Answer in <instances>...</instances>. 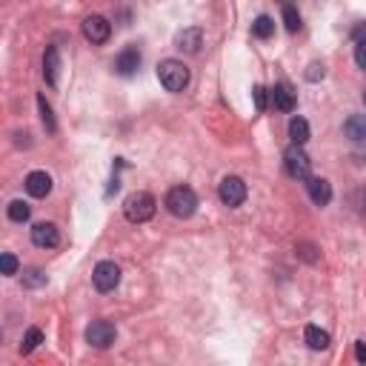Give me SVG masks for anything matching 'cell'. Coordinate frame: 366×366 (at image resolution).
Segmentation results:
<instances>
[{"label": "cell", "mask_w": 366, "mask_h": 366, "mask_svg": "<svg viewBox=\"0 0 366 366\" xmlns=\"http://www.w3.org/2000/svg\"><path fill=\"white\" fill-rule=\"evenodd\" d=\"M155 209H158V201L149 192H132L123 201V215L132 223H146L149 218H155Z\"/></svg>", "instance_id": "cell-1"}, {"label": "cell", "mask_w": 366, "mask_h": 366, "mask_svg": "<svg viewBox=\"0 0 366 366\" xmlns=\"http://www.w3.org/2000/svg\"><path fill=\"white\" fill-rule=\"evenodd\" d=\"M166 209H169V215H175V218H192V215H195V209H198V195H195V189H189V186H175V189H169V195H166Z\"/></svg>", "instance_id": "cell-2"}, {"label": "cell", "mask_w": 366, "mask_h": 366, "mask_svg": "<svg viewBox=\"0 0 366 366\" xmlns=\"http://www.w3.org/2000/svg\"><path fill=\"white\" fill-rule=\"evenodd\" d=\"M158 78H161V86L166 92H183L186 83H189V69L181 63V61H163L158 66Z\"/></svg>", "instance_id": "cell-3"}, {"label": "cell", "mask_w": 366, "mask_h": 366, "mask_svg": "<svg viewBox=\"0 0 366 366\" xmlns=\"http://www.w3.org/2000/svg\"><path fill=\"white\" fill-rule=\"evenodd\" d=\"M283 169H286L289 178H295V181H309L312 161H309V155H306L301 146H289V149L283 152Z\"/></svg>", "instance_id": "cell-4"}, {"label": "cell", "mask_w": 366, "mask_h": 366, "mask_svg": "<svg viewBox=\"0 0 366 366\" xmlns=\"http://www.w3.org/2000/svg\"><path fill=\"white\" fill-rule=\"evenodd\" d=\"M92 283L98 292H112V289H118L121 283V266L114 261H101L98 266H94L92 272Z\"/></svg>", "instance_id": "cell-5"}, {"label": "cell", "mask_w": 366, "mask_h": 366, "mask_svg": "<svg viewBox=\"0 0 366 366\" xmlns=\"http://www.w3.org/2000/svg\"><path fill=\"white\" fill-rule=\"evenodd\" d=\"M218 195H221V203L229 206V209H235L246 201V183L238 178V175H226L218 186Z\"/></svg>", "instance_id": "cell-6"}, {"label": "cell", "mask_w": 366, "mask_h": 366, "mask_svg": "<svg viewBox=\"0 0 366 366\" xmlns=\"http://www.w3.org/2000/svg\"><path fill=\"white\" fill-rule=\"evenodd\" d=\"M114 338H118V329H114V323H109V321H92L86 329V340L94 349H109Z\"/></svg>", "instance_id": "cell-7"}, {"label": "cell", "mask_w": 366, "mask_h": 366, "mask_svg": "<svg viewBox=\"0 0 366 366\" xmlns=\"http://www.w3.org/2000/svg\"><path fill=\"white\" fill-rule=\"evenodd\" d=\"M83 34H86V41H92V43H106L109 34H112V23L101 14H89L83 21Z\"/></svg>", "instance_id": "cell-8"}, {"label": "cell", "mask_w": 366, "mask_h": 366, "mask_svg": "<svg viewBox=\"0 0 366 366\" xmlns=\"http://www.w3.org/2000/svg\"><path fill=\"white\" fill-rule=\"evenodd\" d=\"M32 243L37 249H54L61 243V235H57V226L54 223H34L32 226Z\"/></svg>", "instance_id": "cell-9"}, {"label": "cell", "mask_w": 366, "mask_h": 366, "mask_svg": "<svg viewBox=\"0 0 366 366\" xmlns=\"http://www.w3.org/2000/svg\"><path fill=\"white\" fill-rule=\"evenodd\" d=\"M141 69V52L138 46H126L118 57H114V72L123 74V78H129V74H134Z\"/></svg>", "instance_id": "cell-10"}, {"label": "cell", "mask_w": 366, "mask_h": 366, "mask_svg": "<svg viewBox=\"0 0 366 366\" xmlns=\"http://www.w3.org/2000/svg\"><path fill=\"white\" fill-rule=\"evenodd\" d=\"M175 46H178L181 52H186V54H198L201 46H203V32H201L198 26H189V29L178 32Z\"/></svg>", "instance_id": "cell-11"}, {"label": "cell", "mask_w": 366, "mask_h": 366, "mask_svg": "<svg viewBox=\"0 0 366 366\" xmlns=\"http://www.w3.org/2000/svg\"><path fill=\"white\" fill-rule=\"evenodd\" d=\"M269 94H272V106L281 109V112H292L295 103H298V94L289 83H275V89Z\"/></svg>", "instance_id": "cell-12"}, {"label": "cell", "mask_w": 366, "mask_h": 366, "mask_svg": "<svg viewBox=\"0 0 366 366\" xmlns=\"http://www.w3.org/2000/svg\"><path fill=\"white\" fill-rule=\"evenodd\" d=\"M306 192H309V198L315 206H326L332 201V183L323 181V178H309L306 181Z\"/></svg>", "instance_id": "cell-13"}, {"label": "cell", "mask_w": 366, "mask_h": 366, "mask_svg": "<svg viewBox=\"0 0 366 366\" xmlns=\"http://www.w3.org/2000/svg\"><path fill=\"white\" fill-rule=\"evenodd\" d=\"M26 192L32 198H46L52 192V178L46 175V172H32V175L26 178Z\"/></svg>", "instance_id": "cell-14"}, {"label": "cell", "mask_w": 366, "mask_h": 366, "mask_svg": "<svg viewBox=\"0 0 366 366\" xmlns=\"http://www.w3.org/2000/svg\"><path fill=\"white\" fill-rule=\"evenodd\" d=\"M57 69H61V54H57V46H49L43 57V78L49 86H57Z\"/></svg>", "instance_id": "cell-15"}, {"label": "cell", "mask_w": 366, "mask_h": 366, "mask_svg": "<svg viewBox=\"0 0 366 366\" xmlns=\"http://www.w3.org/2000/svg\"><path fill=\"white\" fill-rule=\"evenodd\" d=\"M303 338H306V343H309V349H315V352L329 349V332H323L321 326H306Z\"/></svg>", "instance_id": "cell-16"}, {"label": "cell", "mask_w": 366, "mask_h": 366, "mask_svg": "<svg viewBox=\"0 0 366 366\" xmlns=\"http://www.w3.org/2000/svg\"><path fill=\"white\" fill-rule=\"evenodd\" d=\"M289 138H292V146H303L309 141V123L303 118H292L289 121Z\"/></svg>", "instance_id": "cell-17"}, {"label": "cell", "mask_w": 366, "mask_h": 366, "mask_svg": "<svg viewBox=\"0 0 366 366\" xmlns=\"http://www.w3.org/2000/svg\"><path fill=\"white\" fill-rule=\"evenodd\" d=\"M343 132H346V138L363 141L366 138V114H352V118L343 123Z\"/></svg>", "instance_id": "cell-18"}, {"label": "cell", "mask_w": 366, "mask_h": 366, "mask_svg": "<svg viewBox=\"0 0 366 366\" xmlns=\"http://www.w3.org/2000/svg\"><path fill=\"white\" fill-rule=\"evenodd\" d=\"M252 34L261 37V41H269V37L275 34V21L269 14H258L255 23H252Z\"/></svg>", "instance_id": "cell-19"}, {"label": "cell", "mask_w": 366, "mask_h": 366, "mask_svg": "<svg viewBox=\"0 0 366 366\" xmlns=\"http://www.w3.org/2000/svg\"><path fill=\"white\" fill-rule=\"evenodd\" d=\"M43 343V332L41 329H37V326H32V329L23 335V343H21V355H32L34 349H37V346H41Z\"/></svg>", "instance_id": "cell-20"}, {"label": "cell", "mask_w": 366, "mask_h": 366, "mask_svg": "<svg viewBox=\"0 0 366 366\" xmlns=\"http://www.w3.org/2000/svg\"><path fill=\"white\" fill-rule=\"evenodd\" d=\"M29 215H32V206H29L26 201H12V203H9V218H12L14 223H26Z\"/></svg>", "instance_id": "cell-21"}, {"label": "cell", "mask_w": 366, "mask_h": 366, "mask_svg": "<svg viewBox=\"0 0 366 366\" xmlns=\"http://www.w3.org/2000/svg\"><path fill=\"white\" fill-rule=\"evenodd\" d=\"M283 23H286L289 32H298L301 29V14H298V9L292 3H283Z\"/></svg>", "instance_id": "cell-22"}, {"label": "cell", "mask_w": 366, "mask_h": 366, "mask_svg": "<svg viewBox=\"0 0 366 366\" xmlns=\"http://www.w3.org/2000/svg\"><path fill=\"white\" fill-rule=\"evenodd\" d=\"M37 106H41V121H43V126H46L49 132H54V129H57V126H54V114H52V106L46 103L43 94L37 98Z\"/></svg>", "instance_id": "cell-23"}, {"label": "cell", "mask_w": 366, "mask_h": 366, "mask_svg": "<svg viewBox=\"0 0 366 366\" xmlns=\"http://www.w3.org/2000/svg\"><path fill=\"white\" fill-rule=\"evenodd\" d=\"M23 283L37 289V286H46V275H43V269H26L23 272Z\"/></svg>", "instance_id": "cell-24"}, {"label": "cell", "mask_w": 366, "mask_h": 366, "mask_svg": "<svg viewBox=\"0 0 366 366\" xmlns=\"http://www.w3.org/2000/svg\"><path fill=\"white\" fill-rule=\"evenodd\" d=\"M17 266H21V263H17V258L12 252L0 255V269H3V275H17Z\"/></svg>", "instance_id": "cell-25"}, {"label": "cell", "mask_w": 366, "mask_h": 366, "mask_svg": "<svg viewBox=\"0 0 366 366\" xmlns=\"http://www.w3.org/2000/svg\"><path fill=\"white\" fill-rule=\"evenodd\" d=\"M252 98H255V109H258V112H266L269 89H266V86H255V89H252Z\"/></svg>", "instance_id": "cell-26"}, {"label": "cell", "mask_w": 366, "mask_h": 366, "mask_svg": "<svg viewBox=\"0 0 366 366\" xmlns=\"http://www.w3.org/2000/svg\"><path fill=\"white\" fill-rule=\"evenodd\" d=\"M323 74H326V69H323V63H309V69H306V81H312V83H318V81H323Z\"/></svg>", "instance_id": "cell-27"}, {"label": "cell", "mask_w": 366, "mask_h": 366, "mask_svg": "<svg viewBox=\"0 0 366 366\" xmlns=\"http://www.w3.org/2000/svg\"><path fill=\"white\" fill-rule=\"evenodd\" d=\"M355 63H358L360 69H366V41H360V43L355 46Z\"/></svg>", "instance_id": "cell-28"}, {"label": "cell", "mask_w": 366, "mask_h": 366, "mask_svg": "<svg viewBox=\"0 0 366 366\" xmlns=\"http://www.w3.org/2000/svg\"><path fill=\"white\" fill-rule=\"evenodd\" d=\"M355 358H358V363H366V343L363 340L355 343Z\"/></svg>", "instance_id": "cell-29"}, {"label": "cell", "mask_w": 366, "mask_h": 366, "mask_svg": "<svg viewBox=\"0 0 366 366\" xmlns=\"http://www.w3.org/2000/svg\"><path fill=\"white\" fill-rule=\"evenodd\" d=\"M363 101H366V92H363Z\"/></svg>", "instance_id": "cell-30"}]
</instances>
